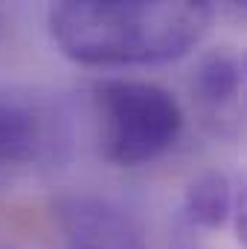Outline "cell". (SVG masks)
<instances>
[{"mask_svg":"<svg viewBox=\"0 0 247 249\" xmlns=\"http://www.w3.org/2000/svg\"><path fill=\"white\" fill-rule=\"evenodd\" d=\"M212 15L198 0H64L50 9V35L87 67L166 64L206 35Z\"/></svg>","mask_w":247,"mask_h":249,"instance_id":"1","label":"cell"},{"mask_svg":"<svg viewBox=\"0 0 247 249\" xmlns=\"http://www.w3.org/2000/svg\"><path fill=\"white\" fill-rule=\"evenodd\" d=\"M236 203V174L204 171L184 191L175 214V249H204L206 238L230 226Z\"/></svg>","mask_w":247,"mask_h":249,"instance_id":"5","label":"cell"},{"mask_svg":"<svg viewBox=\"0 0 247 249\" xmlns=\"http://www.w3.org/2000/svg\"><path fill=\"white\" fill-rule=\"evenodd\" d=\"M47 145L41 116L21 99L0 93V171L32 162Z\"/></svg>","mask_w":247,"mask_h":249,"instance_id":"6","label":"cell"},{"mask_svg":"<svg viewBox=\"0 0 247 249\" xmlns=\"http://www.w3.org/2000/svg\"><path fill=\"white\" fill-rule=\"evenodd\" d=\"M236 238V247L247 249V174H236V203H233V217L227 226Z\"/></svg>","mask_w":247,"mask_h":249,"instance_id":"7","label":"cell"},{"mask_svg":"<svg viewBox=\"0 0 247 249\" xmlns=\"http://www.w3.org/2000/svg\"><path fill=\"white\" fill-rule=\"evenodd\" d=\"M224 9H227L233 18H242V20H247V0H245V3H227Z\"/></svg>","mask_w":247,"mask_h":249,"instance_id":"8","label":"cell"},{"mask_svg":"<svg viewBox=\"0 0 247 249\" xmlns=\"http://www.w3.org/2000/svg\"><path fill=\"white\" fill-rule=\"evenodd\" d=\"M53 217L67 249H148L140 220L117 200L93 191L59 194Z\"/></svg>","mask_w":247,"mask_h":249,"instance_id":"4","label":"cell"},{"mask_svg":"<svg viewBox=\"0 0 247 249\" xmlns=\"http://www.w3.org/2000/svg\"><path fill=\"white\" fill-rule=\"evenodd\" d=\"M189 99L201 127L224 142L247 136V47H212L189 72Z\"/></svg>","mask_w":247,"mask_h":249,"instance_id":"3","label":"cell"},{"mask_svg":"<svg viewBox=\"0 0 247 249\" xmlns=\"http://www.w3.org/2000/svg\"><path fill=\"white\" fill-rule=\"evenodd\" d=\"M99 139L108 162L137 168L175 148L184 130V107L154 84L137 78H105L93 84Z\"/></svg>","mask_w":247,"mask_h":249,"instance_id":"2","label":"cell"}]
</instances>
